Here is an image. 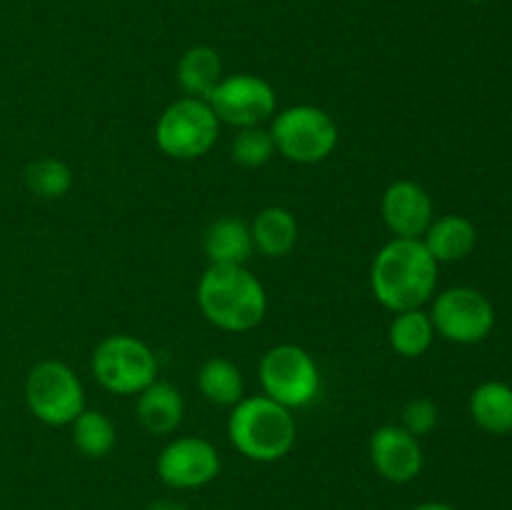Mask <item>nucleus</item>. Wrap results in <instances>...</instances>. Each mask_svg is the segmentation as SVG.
<instances>
[{
	"label": "nucleus",
	"instance_id": "nucleus-1",
	"mask_svg": "<svg viewBox=\"0 0 512 510\" xmlns=\"http://www.w3.org/2000/svg\"><path fill=\"white\" fill-rule=\"evenodd\" d=\"M440 263L420 238H390L370 265V290L390 313L423 308L438 288Z\"/></svg>",
	"mask_w": 512,
	"mask_h": 510
},
{
	"label": "nucleus",
	"instance_id": "nucleus-2",
	"mask_svg": "<svg viewBox=\"0 0 512 510\" xmlns=\"http://www.w3.org/2000/svg\"><path fill=\"white\" fill-rule=\"evenodd\" d=\"M195 300L210 325L225 333H248L268 313V293L245 265H213L203 270Z\"/></svg>",
	"mask_w": 512,
	"mask_h": 510
},
{
	"label": "nucleus",
	"instance_id": "nucleus-3",
	"mask_svg": "<svg viewBox=\"0 0 512 510\" xmlns=\"http://www.w3.org/2000/svg\"><path fill=\"white\" fill-rule=\"evenodd\" d=\"M228 438L243 458L278 463L293 450L298 423L293 410L283 408L268 395H250L230 408Z\"/></svg>",
	"mask_w": 512,
	"mask_h": 510
},
{
	"label": "nucleus",
	"instance_id": "nucleus-4",
	"mask_svg": "<svg viewBox=\"0 0 512 510\" xmlns=\"http://www.w3.org/2000/svg\"><path fill=\"white\" fill-rule=\"evenodd\" d=\"M275 153L298 165H315L335 153L340 140L333 115L315 105H290L278 110L270 123Z\"/></svg>",
	"mask_w": 512,
	"mask_h": 510
},
{
	"label": "nucleus",
	"instance_id": "nucleus-5",
	"mask_svg": "<svg viewBox=\"0 0 512 510\" xmlns=\"http://www.w3.org/2000/svg\"><path fill=\"white\" fill-rule=\"evenodd\" d=\"M90 370L103 390L113 395H138L158 378V358L145 340L115 333L100 340L90 355Z\"/></svg>",
	"mask_w": 512,
	"mask_h": 510
},
{
	"label": "nucleus",
	"instance_id": "nucleus-6",
	"mask_svg": "<svg viewBox=\"0 0 512 510\" xmlns=\"http://www.w3.org/2000/svg\"><path fill=\"white\" fill-rule=\"evenodd\" d=\"M220 120L205 98L173 100L155 123V143L173 160H198L210 153L220 135Z\"/></svg>",
	"mask_w": 512,
	"mask_h": 510
},
{
	"label": "nucleus",
	"instance_id": "nucleus-7",
	"mask_svg": "<svg viewBox=\"0 0 512 510\" xmlns=\"http://www.w3.org/2000/svg\"><path fill=\"white\" fill-rule=\"evenodd\" d=\"M28 410L50 428H65L85 410V388L63 360H40L25 375Z\"/></svg>",
	"mask_w": 512,
	"mask_h": 510
},
{
	"label": "nucleus",
	"instance_id": "nucleus-8",
	"mask_svg": "<svg viewBox=\"0 0 512 510\" xmlns=\"http://www.w3.org/2000/svg\"><path fill=\"white\" fill-rule=\"evenodd\" d=\"M263 395L288 410L308 408L320 393V368L313 355L295 343H278L260 358Z\"/></svg>",
	"mask_w": 512,
	"mask_h": 510
},
{
	"label": "nucleus",
	"instance_id": "nucleus-9",
	"mask_svg": "<svg viewBox=\"0 0 512 510\" xmlns=\"http://www.w3.org/2000/svg\"><path fill=\"white\" fill-rule=\"evenodd\" d=\"M435 335L455 345H478L493 333L495 308L490 298L468 285H455L438 293L430 305Z\"/></svg>",
	"mask_w": 512,
	"mask_h": 510
},
{
	"label": "nucleus",
	"instance_id": "nucleus-10",
	"mask_svg": "<svg viewBox=\"0 0 512 510\" xmlns=\"http://www.w3.org/2000/svg\"><path fill=\"white\" fill-rule=\"evenodd\" d=\"M208 105L218 115L220 123L233 128H250L263 125L265 120L278 113V95L265 78L253 73L223 75L213 93L208 95Z\"/></svg>",
	"mask_w": 512,
	"mask_h": 510
},
{
	"label": "nucleus",
	"instance_id": "nucleus-11",
	"mask_svg": "<svg viewBox=\"0 0 512 510\" xmlns=\"http://www.w3.org/2000/svg\"><path fill=\"white\" fill-rule=\"evenodd\" d=\"M223 460L218 448L200 435L168 440L155 460V473L173 490H198L220 475Z\"/></svg>",
	"mask_w": 512,
	"mask_h": 510
},
{
	"label": "nucleus",
	"instance_id": "nucleus-12",
	"mask_svg": "<svg viewBox=\"0 0 512 510\" xmlns=\"http://www.w3.org/2000/svg\"><path fill=\"white\" fill-rule=\"evenodd\" d=\"M370 463L383 480L405 485L418 478L425 458L420 440L403 425H380L370 435Z\"/></svg>",
	"mask_w": 512,
	"mask_h": 510
},
{
	"label": "nucleus",
	"instance_id": "nucleus-13",
	"mask_svg": "<svg viewBox=\"0 0 512 510\" xmlns=\"http://www.w3.org/2000/svg\"><path fill=\"white\" fill-rule=\"evenodd\" d=\"M380 215L393 238H423L435 218L433 198L415 180H395L380 198Z\"/></svg>",
	"mask_w": 512,
	"mask_h": 510
},
{
	"label": "nucleus",
	"instance_id": "nucleus-14",
	"mask_svg": "<svg viewBox=\"0 0 512 510\" xmlns=\"http://www.w3.org/2000/svg\"><path fill=\"white\" fill-rule=\"evenodd\" d=\"M135 415H138V423L145 433L158 435V438L173 435L180 428L185 415L183 393L170 380L155 378L148 388L138 393Z\"/></svg>",
	"mask_w": 512,
	"mask_h": 510
},
{
	"label": "nucleus",
	"instance_id": "nucleus-15",
	"mask_svg": "<svg viewBox=\"0 0 512 510\" xmlns=\"http://www.w3.org/2000/svg\"><path fill=\"white\" fill-rule=\"evenodd\" d=\"M423 245L438 263L465 260L478 245V230L465 215H440L425 230Z\"/></svg>",
	"mask_w": 512,
	"mask_h": 510
},
{
	"label": "nucleus",
	"instance_id": "nucleus-16",
	"mask_svg": "<svg viewBox=\"0 0 512 510\" xmlns=\"http://www.w3.org/2000/svg\"><path fill=\"white\" fill-rule=\"evenodd\" d=\"M203 250L213 265H245L255 250L250 225L235 215L213 220L203 233Z\"/></svg>",
	"mask_w": 512,
	"mask_h": 510
},
{
	"label": "nucleus",
	"instance_id": "nucleus-17",
	"mask_svg": "<svg viewBox=\"0 0 512 510\" xmlns=\"http://www.w3.org/2000/svg\"><path fill=\"white\" fill-rule=\"evenodd\" d=\"M250 238L265 258H285L298 245V220L283 205H268L250 223Z\"/></svg>",
	"mask_w": 512,
	"mask_h": 510
},
{
	"label": "nucleus",
	"instance_id": "nucleus-18",
	"mask_svg": "<svg viewBox=\"0 0 512 510\" xmlns=\"http://www.w3.org/2000/svg\"><path fill=\"white\" fill-rule=\"evenodd\" d=\"M468 408L475 425L485 433H512V385L503 380H485L470 393Z\"/></svg>",
	"mask_w": 512,
	"mask_h": 510
},
{
	"label": "nucleus",
	"instance_id": "nucleus-19",
	"mask_svg": "<svg viewBox=\"0 0 512 510\" xmlns=\"http://www.w3.org/2000/svg\"><path fill=\"white\" fill-rule=\"evenodd\" d=\"M180 90L193 98H208L215 85L223 80V60L210 45H193L180 55L175 65Z\"/></svg>",
	"mask_w": 512,
	"mask_h": 510
},
{
	"label": "nucleus",
	"instance_id": "nucleus-20",
	"mask_svg": "<svg viewBox=\"0 0 512 510\" xmlns=\"http://www.w3.org/2000/svg\"><path fill=\"white\" fill-rule=\"evenodd\" d=\"M198 390L208 403L233 408L245 398L243 370L223 355L208 358L198 370Z\"/></svg>",
	"mask_w": 512,
	"mask_h": 510
},
{
	"label": "nucleus",
	"instance_id": "nucleus-21",
	"mask_svg": "<svg viewBox=\"0 0 512 510\" xmlns=\"http://www.w3.org/2000/svg\"><path fill=\"white\" fill-rule=\"evenodd\" d=\"M393 323L388 328L390 348L403 358H420L430 350L435 343V325L430 320V313L423 308L403 310V313H393Z\"/></svg>",
	"mask_w": 512,
	"mask_h": 510
},
{
	"label": "nucleus",
	"instance_id": "nucleus-22",
	"mask_svg": "<svg viewBox=\"0 0 512 510\" xmlns=\"http://www.w3.org/2000/svg\"><path fill=\"white\" fill-rule=\"evenodd\" d=\"M70 438L80 455L90 460H100L110 455V450L118 443V430L115 423L103 410L85 408L78 418L70 423Z\"/></svg>",
	"mask_w": 512,
	"mask_h": 510
},
{
	"label": "nucleus",
	"instance_id": "nucleus-23",
	"mask_svg": "<svg viewBox=\"0 0 512 510\" xmlns=\"http://www.w3.org/2000/svg\"><path fill=\"white\" fill-rule=\"evenodd\" d=\"M23 183L38 198L58 200L68 195L70 188H73V170H70L65 160L43 155V158H35L25 165Z\"/></svg>",
	"mask_w": 512,
	"mask_h": 510
},
{
	"label": "nucleus",
	"instance_id": "nucleus-24",
	"mask_svg": "<svg viewBox=\"0 0 512 510\" xmlns=\"http://www.w3.org/2000/svg\"><path fill=\"white\" fill-rule=\"evenodd\" d=\"M230 155L240 168H263L275 155L273 135L263 125L238 128L233 143H230Z\"/></svg>",
	"mask_w": 512,
	"mask_h": 510
},
{
	"label": "nucleus",
	"instance_id": "nucleus-25",
	"mask_svg": "<svg viewBox=\"0 0 512 510\" xmlns=\"http://www.w3.org/2000/svg\"><path fill=\"white\" fill-rule=\"evenodd\" d=\"M400 420H403V428L408 430L415 438H423V435L433 433L440 423V410L438 405L430 398H413L405 403L403 413H400Z\"/></svg>",
	"mask_w": 512,
	"mask_h": 510
},
{
	"label": "nucleus",
	"instance_id": "nucleus-26",
	"mask_svg": "<svg viewBox=\"0 0 512 510\" xmlns=\"http://www.w3.org/2000/svg\"><path fill=\"white\" fill-rule=\"evenodd\" d=\"M148 510H188V508H185V503H180V500L160 498V500H153V503L148 505Z\"/></svg>",
	"mask_w": 512,
	"mask_h": 510
},
{
	"label": "nucleus",
	"instance_id": "nucleus-27",
	"mask_svg": "<svg viewBox=\"0 0 512 510\" xmlns=\"http://www.w3.org/2000/svg\"><path fill=\"white\" fill-rule=\"evenodd\" d=\"M410 510H455V508L448 503H440V500H430V503H420Z\"/></svg>",
	"mask_w": 512,
	"mask_h": 510
},
{
	"label": "nucleus",
	"instance_id": "nucleus-28",
	"mask_svg": "<svg viewBox=\"0 0 512 510\" xmlns=\"http://www.w3.org/2000/svg\"><path fill=\"white\" fill-rule=\"evenodd\" d=\"M470 3H485V0H470Z\"/></svg>",
	"mask_w": 512,
	"mask_h": 510
},
{
	"label": "nucleus",
	"instance_id": "nucleus-29",
	"mask_svg": "<svg viewBox=\"0 0 512 510\" xmlns=\"http://www.w3.org/2000/svg\"><path fill=\"white\" fill-rule=\"evenodd\" d=\"M0 410H3V400H0Z\"/></svg>",
	"mask_w": 512,
	"mask_h": 510
}]
</instances>
